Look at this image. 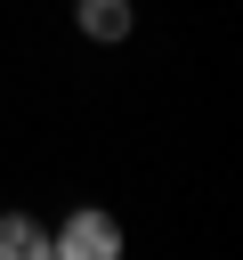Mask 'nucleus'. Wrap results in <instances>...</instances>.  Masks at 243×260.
<instances>
[{"label":"nucleus","instance_id":"1","mask_svg":"<svg viewBox=\"0 0 243 260\" xmlns=\"http://www.w3.org/2000/svg\"><path fill=\"white\" fill-rule=\"evenodd\" d=\"M122 244H130V236H122V219H113L105 203H73V211L49 228V252H57V260H122Z\"/></svg>","mask_w":243,"mask_h":260},{"label":"nucleus","instance_id":"2","mask_svg":"<svg viewBox=\"0 0 243 260\" xmlns=\"http://www.w3.org/2000/svg\"><path fill=\"white\" fill-rule=\"evenodd\" d=\"M0 260H49V228L24 211H0Z\"/></svg>","mask_w":243,"mask_h":260},{"label":"nucleus","instance_id":"3","mask_svg":"<svg viewBox=\"0 0 243 260\" xmlns=\"http://www.w3.org/2000/svg\"><path fill=\"white\" fill-rule=\"evenodd\" d=\"M130 24H138L130 0H81V32L89 41H130Z\"/></svg>","mask_w":243,"mask_h":260}]
</instances>
